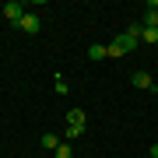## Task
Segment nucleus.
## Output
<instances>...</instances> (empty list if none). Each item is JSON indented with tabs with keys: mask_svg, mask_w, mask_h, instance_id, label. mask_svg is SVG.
Listing matches in <instances>:
<instances>
[{
	"mask_svg": "<svg viewBox=\"0 0 158 158\" xmlns=\"http://www.w3.org/2000/svg\"><path fill=\"white\" fill-rule=\"evenodd\" d=\"M18 28H21V32H28V35H35V32L42 28V18H39V14H25L21 21H18Z\"/></svg>",
	"mask_w": 158,
	"mask_h": 158,
	"instance_id": "7ed1b4c3",
	"label": "nucleus"
},
{
	"mask_svg": "<svg viewBox=\"0 0 158 158\" xmlns=\"http://www.w3.org/2000/svg\"><path fill=\"white\" fill-rule=\"evenodd\" d=\"M106 49H109V56H123V46H119V42H109Z\"/></svg>",
	"mask_w": 158,
	"mask_h": 158,
	"instance_id": "9b49d317",
	"label": "nucleus"
},
{
	"mask_svg": "<svg viewBox=\"0 0 158 158\" xmlns=\"http://www.w3.org/2000/svg\"><path fill=\"white\" fill-rule=\"evenodd\" d=\"M130 85H134V88H144V91H155V95H158V85L151 81V74H148V70H134V74H130Z\"/></svg>",
	"mask_w": 158,
	"mask_h": 158,
	"instance_id": "f03ea898",
	"label": "nucleus"
},
{
	"mask_svg": "<svg viewBox=\"0 0 158 158\" xmlns=\"http://www.w3.org/2000/svg\"><path fill=\"white\" fill-rule=\"evenodd\" d=\"M151 158H158V144H151Z\"/></svg>",
	"mask_w": 158,
	"mask_h": 158,
	"instance_id": "f8f14e48",
	"label": "nucleus"
},
{
	"mask_svg": "<svg viewBox=\"0 0 158 158\" xmlns=\"http://www.w3.org/2000/svg\"><path fill=\"white\" fill-rule=\"evenodd\" d=\"M85 134V109H70L67 113V137L74 141V137Z\"/></svg>",
	"mask_w": 158,
	"mask_h": 158,
	"instance_id": "f257e3e1",
	"label": "nucleus"
},
{
	"mask_svg": "<svg viewBox=\"0 0 158 158\" xmlns=\"http://www.w3.org/2000/svg\"><path fill=\"white\" fill-rule=\"evenodd\" d=\"M53 155H56V158H74V148H70V144H60Z\"/></svg>",
	"mask_w": 158,
	"mask_h": 158,
	"instance_id": "9d476101",
	"label": "nucleus"
},
{
	"mask_svg": "<svg viewBox=\"0 0 158 158\" xmlns=\"http://www.w3.org/2000/svg\"><path fill=\"white\" fill-rule=\"evenodd\" d=\"M141 42H151V46H158V28H144V32H141Z\"/></svg>",
	"mask_w": 158,
	"mask_h": 158,
	"instance_id": "6e6552de",
	"label": "nucleus"
},
{
	"mask_svg": "<svg viewBox=\"0 0 158 158\" xmlns=\"http://www.w3.org/2000/svg\"><path fill=\"white\" fill-rule=\"evenodd\" d=\"M141 25L144 28H158V0H148V11L141 18Z\"/></svg>",
	"mask_w": 158,
	"mask_h": 158,
	"instance_id": "39448f33",
	"label": "nucleus"
},
{
	"mask_svg": "<svg viewBox=\"0 0 158 158\" xmlns=\"http://www.w3.org/2000/svg\"><path fill=\"white\" fill-rule=\"evenodd\" d=\"M4 18H7L11 25H18V21L25 18V7H21V4H14V0H7V4H4Z\"/></svg>",
	"mask_w": 158,
	"mask_h": 158,
	"instance_id": "20e7f679",
	"label": "nucleus"
},
{
	"mask_svg": "<svg viewBox=\"0 0 158 158\" xmlns=\"http://www.w3.org/2000/svg\"><path fill=\"white\" fill-rule=\"evenodd\" d=\"M88 56H91V60H106V56H109V49H106V46H91Z\"/></svg>",
	"mask_w": 158,
	"mask_h": 158,
	"instance_id": "1a4fd4ad",
	"label": "nucleus"
},
{
	"mask_svg": "<svg viewBox=\"0 0 158 158\" xmlns=\"http://www.w3.org/2000/svg\"><path fill=\"white\" fill-rule=\"evenodd\" d=\"M42 148H46V151H56V148H60V137L46 130V134H42Z\"/></svg>",
	"mask_w": 158,
	"mask_h": 158,
	"instance_id": "0eeeda50",
	"label": "nucleus"
},
{
	"mask_svg": "<svg viewBox=\"0 0 158 158\" xmlns=\"http://www.w3.org/2000/svg\"><path fill=\"white\" fill-rule=\"evenodd\" d=\"M119 46H123V53H134L137 49V46H141V39H137V35H130V32H123V35H119V39H116Z\"/></svg>",
	"mask_w": 158,
	"mask_h": 158,
	"instance_id": "423d86ee",
	"label": "nucleus"
}]
</instances>
